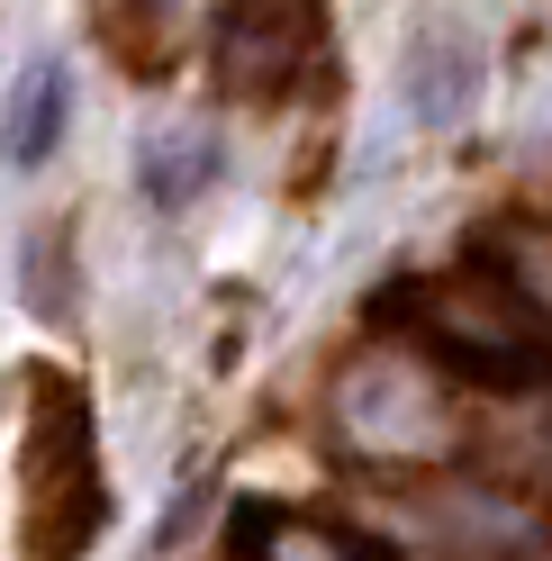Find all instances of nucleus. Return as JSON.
<instances>
[{
	"instance_id": "3",
	"label": "nucleus",
	"mask_w": 552,
	"mask_h": 561,
	"mask_svg": "<svg viewBox=\"0 0 552 561\" xmlns=\"http://www.w3.org/2000/svg\"><path fill=\"white\" fill-rule=\"evenodd\" d=\"M64 118H73V82H64V64H27L19 91H10V118H0V154H10V172H37L64 146Z\"/></svg>"
},
{
	"instance_id": "1",
	"label": "nucleus",
	"mask_w": 552,
	"mask_h": 561,
	"mask_svg": "<svg viewBox=\"0 0 552 561\" xmlns=\"http://www.w3.org/2000/svg\"><path fill=\"white\" fill-rule=\"evenodd\" d=\"M19 507H27V561H82L110 535V471L100 426L73 371H37L27 390V453H19Z\"/></svg>"
},
{
	"instance_id": "2",
	"label": "nucleus",
	"mask_w": 552,
	"mask_h": 561,
	"mask_svg": "<svg viewBox=\"0 0 552 561\" xmlns=\"http://www.w3.org/2000/svg\"><path fill=\"white\" fill-rule=\"evenodd\" d=\"M326 55V0H227L218 10V82L245 100H281Z\"/></svg>"
}]
</instances>
